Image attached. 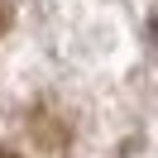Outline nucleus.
Here are the masks:
<instances>
[{
    "mask_svg": "<svg viewBox=\"0 0 158 158\" xmlns=\"http://www.w3.org/2000/svg\"><path fill=\"white\" fill-rule=\"evenodd\" d=\"M0 158H19V153H5V148H0Z\"/></svg>",
    "mask_w": 158,
    "mask_h": 158,
    "instance_id": "nucleus-2",
    "label": "nucleus"
},
{
    "mask_svg": "<svg viewBox=\"0 0 158 158\" xmlns=\"http://www.w3.org/2000/svg\"><path fill=\"white\" fill-rule=\"evenodd\" d=\"M10 24V0H0V29Z\"/></svg>",
    "mask_w": 158,
    "mask_h": 158,
    "instance_id": "nucleus-1",
    "label": "nucleus"
}]
</instances>
